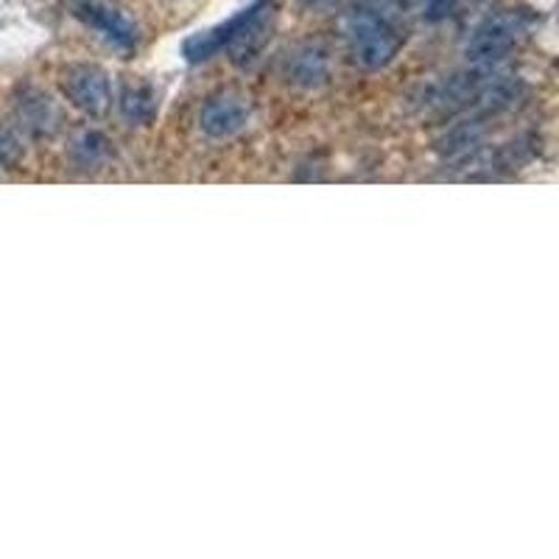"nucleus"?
Masks as SVG:
<instances>
[{"instance_id":"nucleus-2","label":"nucleus","mask_w":559,"mask_h":559,"mask_svg":"<svg viewBox=\"0 0 559 559\" xmlns=\"http://www.w3.org/2000/svg\"><path fill=\"white\" fill-rule=\"evenodd\" d=\"M526 32V20L521 12L489 14L467 37L464 53L471 64H498L518 45Z\"/></svg>"},{"instance_id":"nucleus-9","label":"nucleus","mask_w":559,"mask_h":559,"mask_svg":"<svg viewBox=\"0 0 559 559\" xmlns=\"http://www.w3.org/2000/svg\"><path fill=\"white\" fill-rule=\"evenodd\" d=\"M308 7H313V9H324V7H333V3H336V0H306Z\"/></svg>"},{"instance_id":"nucleus-8","label":"nucleus","mask_w":559,"mask_h":559,"mask_svg":"<svg viewBox=\"0 0 559 559\" xmlns=\"http://www.w3.org/2000/svg\"><path fill=\"white\" fill-rule=\"evenodd\" d=\"M459 3H464V0H426L428 17H448V14L456 12Z\"/></svg>"},{"instance_id":"nucleus-5","label":"nucleus","mask_w":559,"mask_h":559,"mask_svg":"<svg viewBox=\"0 0 559 559\" xmlns=\"http://www.w3.org/2000/svg\"><path fill=\"white\" fill-rule=\"evenodd\" d=\"M328 70H331V59L319 43L297 45L286 57V79L297 87H319L328 79Z\"/></svg>"},{"instance_id":"nucleus-7","label":"nucleus","mask_w":559,"mask_h":559,"mask_svg":"<svg viewBox=\"0 0 559 559\" xmlns=\"http://www.w3.org/2000/svg\"><path fill=\"white\" fill-rule=\"evenodd\" d=\"M121 112L129 123H148L157 112V93L146 82L127 84L121 93Z\"/></svg>"},{"instance_id":"nucleus-6","label":"nucleus","mask_w":559,"mask_h":559,"mask_svg":"<svg viewBox=\"0 0 559 559\" xmlns=\"http://www.w3.org/2000/svg\"><path fill=\"white\" fill-rule=\"evenodd\" d=\"M79 14L87 20V26L96 28V32L112 45H121V48H127V45H132L134 37H138L132 23H129V20L118 12V9H109V7H104V3H84L82 12Z\"/></svg>"},{"instance_id":"nucleus-4","label":"nucleus","mask_w":559,"mask_h":559,"mask_svg":"<svg viewBox=\"0 0 559 559\" xmlns=\"http://www.w3.org/2000/svg\"><path fill=\"white\" fill-rule=\"evenodd\" d=\"M249 121V107L243 98L233 96V93H222L213 96L199 112V129L213 140H227L233 134L241 132Z\"/></svg>"},{"instance_id":"nucleus-1","label":"nucleus","mask_w":559,"mask_h":559,"mask_svg":"<svg viewBox=\"0 0 559 559\" xmlns=\"http://www.w3.org/2000/svg\"><path fill=\"white\" fill-rule=\"evenodd\" d=\"M349 59L364 70H381L403 48V28L397 26L386 0H361L342 20Z\"/></svg>"},{"instance_id":"nucleus-3","label":"nucleus","mask_w":559,"mask_h":559,"mask_svg":"<svg viewBox=\"0 0 559 559\" xmlns=\"http://www.w3.org/2000/svg\"><path fill=\"white\" fill-rule=\"evenodd\" d=\"M59 84L68 102L87 115H104L112 104L109 76L98 64H68Z\"/></svg>"}]
</instances>
